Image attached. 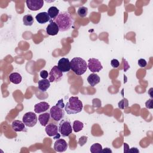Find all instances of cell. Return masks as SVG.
<instances>
[{
    "label": "cell",
    "mask_w": 153,
    "mask_h": 153,
    "mask_svg": "<svg viewBox=\"0 0 153 153\" xmlns=\"http://www.w3.org/2000/svg\"><path fill=\"white\" fill-rule=\"evenodd\" d=\"M9 79L12 83L18 84L21 82L22 77L20 74L17 72H13L9 75Z\"/></svg>",
    "instance_id": "cell-20"
},
{
    "label": "cell",
    "mask_w": 153,
    "mask_h": 153,
    "mask_svg": "<svg viewBox=\"0 0 153 153\" xmlns=\"http://www.w3.org/2000/svg\"><path fill=\"white\" fill-rule=\"evenodd\" d=\"M50 114H49L48 112H45L39 115L38 121H39L42 126H46L50 120Z\"/></svg>",
    "instance_id": "cell-18"
},
{
    "label": "cell",
    "mask_w": 153,
    "mask_h": 153,
    "mask_svg": "<svg viewBox=\"0 0 153 153\" xmlns=\"http://www.w3.org/2000/svg\"><path fill=\"white\" fill-rule=\"evenodd\" d=\"M152 88H151L149 90V91H148V94L150 95V96H151V98L153 97V96H152Z\"/></svg>",
    "instance_id": "cell-36"
},
{
    "label": "cell",
    "mask_w": 153,
    "mask_h": 153,
    "mask_svg": "<svg viewBox=\"0 0 153 153\" xmlns=\"http://www.w3.org/2000/svg\"><path fill=\"white\" fill-rule=\"evenodd\" d=\"M38 88L42 91H45L50 86V82L48 79H42L38 81Z\"/></svg>",
    "instance_id": "cell-19"
},
{
    "label": "cell",
    "mask_w": 153,
    "mask_h": 153,
    "mask_svg": "<svg viewBox=\"0 0 153 153\" xmlns=\"http://www.w3.org/2000/svg\"><path fill=\"white\" fill-rule=\"evenodd\" d=\"M128 152H139V151L137 149V148L133 147V148H131L130 149H129Z\"/></svg>",
    "instance_id": "cell-34"
},
{
    "label": "cell",
    "mask_w": 153,
    "mask_h": 153,
    "mask_svg": "<svg viewBox=\"0 0 153 153\" xmlns=\"http://www.w3.org/2000/svg\"><path fill=\"white\" fill-rule=\"evenodd\" d=\"M88 68L89 70L94 73L100 71L103 69V66L100 62L96 58H90L88 60Z\"/></svg>",
    "instance_id": "cell-8"
},
{
    "label": "cell",
    "mask_w": 153,
    "mask_h": 153,
    "mask_svg": "<svg viewBox=\"0 0 153 153\" xmlns=\"http://www.w3.org/2000/svg\"><path fill=\"white\" fill-rule=\"evenodd\" d=\"M111 65L114 68H117L120 65V62L119 61L117 60V59H114L112 60H111Z\"/></svg>",
    "instance_id": "cell-28"
},
{
    "label": "cell",
    "mask_w": 153,
    "mask_h": 153,
    "mask_svg": "<svg viewBox=\"0 0 153 153\" xmlns=\"http://www.w3.org/2000/svg\"><path fill=\"white\" fill-rule=\"evenodd\" d=\"M100 81V77L97 74L95 73H92L90 74L87 77V81L88 84L92 87H94L97 84H99Z\"/></svg>",
    "instance_id": "cell-17"
},
{
    "label": "cell",
    "mask_w": 153,
    "mask_h": 153,
    "mask_svg": "<svg viewBox=\"0 0 153 153\" xmlns=\"http://www.w3.org/2000/svg\"><path fill=\"white\" fill-rule=\"evenodd\" d=\"M50 108V105L46 102H41L36 103L34 106V111L35 113L40 114L43 112H45Z\"/></svg>",
    "instance_id": "cell-15"
},
{
    "label": "cell",
    "mask_w": 153,
    "mask_h": 153,
    "mask_svg": "<svg viewBox=\"0 0 153 153\" xmlns=\"http://www.w3.org/2000/svg\"><path fill=\"white\" fill-rule=\"evenodd\" d=\"M84 127V124L78 120H75L73 123L72 128L75 132H79L82 130Z\"/></svg>",
    "instance_id": "cell-23"
},
{
    "label": "cell",
    "mask_w": 153,
    "mask_h": 153,
    "mask_svg": "<svg viewBox=\"0 0 153 153\" xmlns=\"http://www.w3.org/2000/svg\"><path fill=\"white\" fill-rule=\"evenodd\" d=\"M87 139H88V137L87 136H81V137H79V139L78 140V143L79 144V145L81 146H83L87 142Z\"/></svg>",
    "instance_id": "cell-27"
},
{
    "label": "cell",
    "mask_w": 153,
    "mask_h": 153,
    "mask_svg": "<svg viewBox=\"0 0 153 153\" xmlns=\"http://www.w3.org/2000/svg\"><path fill=\"white\" fill-rule=\"evenodd\" d=\"M138 65L141 68H144L147 65V62L143 59H140L139 60H138Z\"/></svg>",
    "instance_id": "cell-29"
},
{
    "label": "cell",
    "mask_w": 153,
    "mask_h": 153,
    "mask_svg": "<svg viewBox=\"0 0 153 153\" xmlns=\"http://www.w3.org/2000/svg\"><path fill=\"white\" fill-rule=\"evenodd\" d=\"M23 22L25 26H32L34 22V19L31 14H26L23 17Z\"/></svg>",
    "instance_id": "cell-22"
},
{
    "label": "cell",
    "mask_w": 153,
    "mask_h": 153,
    "mask_svg": "<svg viewBox=\"0 0 153 153\" xmlns=\"http://www.w3.org/2000/svg\"><path fill=\"white\" fill-rule=\"evenodd\" d=\"M102 151V146L100 143H96L90 147V152L91 153H100Z\"/></svg>",
    "instance_id": "cell-24"
},
{
    "label": "cell",
    "mask_w": 153,
    "mask_h": 153,
    "mask_svg": "<svg viewBox=\"0 0 153 153\" xmlns=\"http://www.w3.org/2000/svg\"><path fill=\"white\" fill-rule=\"evenodd\" d=\"M35 19L40 24H44L48 22H52L48 13L47 12H41L38 13L35 16Z\"/></svg>",
    "instance_id": "cell-14"
},
{
    "label": "cell",
    "mask_w": 153,
    "mask_h": 153,
    "mask_svg": "<svg viewBox=\"0 0 153 153\" xmlns=\"http://www.w3.org/2000/svg\"><path fill=\"white\" fill-rule=\"evenodd\" d=\"M27 8L31 11H38L44 5L43 0H27L26 1Z\"/></svg>",
    "instance_id": "cell-10"
},
{
    "label": "cell",
    "mask_w": 153,
    "mask_h": 153,
    "mask_svg": "<svg viewBox=\"0 0 153 153\" xmlns=\"http://www.w3.org/2000/svg\"><path fill=\"white\" fill-rule=\"evenodd\" d=\"M71 69L77 75L84 74L87 69V62L82 58L76 57L71 61Z\"/></svg>",
    "instance_id": "cell-3"
},
{
    "label": "cell",
    "mask_w": 153,
    "mask_h": 153,
    "mask_svg": "<svg viewBox=\"0 0 153 153\" xmlns=\"http://www.w3.org/2000/svg\"><path fill=\"white\" fill-rule=\"evenodd\" d=\"M83 108V105L77 96H72L65 105V110L68 114H75L80 112Z\"/></svg>",
    "instance_id": "cell-2"
},
{
    "label": "cell",
    "mask_w": 153,
    "mask_h": 153,
    "mask_svg": "<svg viewBox=\"0 0 153 153\" xmlns=\"http://www.w3.org/2000/svg\"><path fill=\"white\" fill-rule=\"evenodd\" d=\"M22 120L26 126L29 127H32L36 124L38 118L36 115L35 113L33 112H28L24 114L22 118Z\"/></svg>",
    "instance_id": "cell-5"
},
{
    "label": "cell",
    "mask_w": 153,
    "mask_h": 153,
    "mask_svg": "<svg viewBox=\"0 0 153 153\" xmlns=\"http://www.w3.org/2000/svg\"><path fill=\"white\" fill-rule=\"evenodd\" d=\"M72 128L69 120H62L59 123V131L63 137L68 136L72 132Z\"/></svg>",
    "instance_id": "cell-4"
},
{
    "label": "cell",
    "mask_w": 153,
    "mask_h": 153,
    "mask_svg": "<svg viewBox=\"0 0 153 153\" xmlns=\"http://www.w3.org/2000/svg\"><path fill=\"white\" fill-rule=\"evenodd\" d=\"M118 108L121 109H124L128 106V101L127 99L124 98L118 103Z\"/></svg>",
    "instance_id": "cell-26"
},
{
    "label": "cell",
    "mask_w": 153,
    "mask_h": 153,
    "mask_svg": "<svg viewBox=\"0 0 153 153\" xmlns=\"http://www.w3.org/2000/svg\"><path fill=\"white\" fill-rule=\"evenodd\" d=\"M48 76V80L50 82H58L62 78L63 72L59 69L57 66H54L51 68Z\"/></svg>",
    "instance_id": "cell-7"
},
{
    "label": "cell",
    "mask_w": 153,
    "mask_h": 153,
    "mask_svg": "<svg viewBox=\"0 0 153 153\" xmlns=\"http://www.w3.org/2000/svg\"><path fill=\"white\" fill-rule=\"evenodd\" d=\"M56 105L60 106V107L62 108H65V104L63 103V100H59V102H57V103L56 104Z\"/></svg>",
    "instance_id": "cell-32"
},
{
    "label": "cell",
    "mask_w": 153,
    "mask_h": 153,
    "mask_svg": "<svg viewBox=\"0 0 153 153\" xmlns=\"http://www.w3.org/2000/svg\"><path fill=\"white\" fill-rule=\"evenodd\" d=\"M40 76L42 78V79H47V78L49 74H48V72L45 70H42L40 72Z\"/></svg>",
    "instance_id": "cell-30"
},
{
    "label": "cell",
    "mask_w": 153,
    "mask_h": 153,
    "mask_svg": "<svg viewBox=\"0 0 153 153\" xmlns=\"http://www.w3.org/2000/svg\"><path fill=\"white\" fill-rule=\"evenodd\" d=\"M68 148V143L63 139H57L54 144V149L56 151L62 152L66 151Z\"/></svg>",
    "instance_id": "cell-12"
},
{
    "label": "cell",
    "mask_w": 153,
    "mask_h": 153,
    "mask_svg": "<svg viewBox=\"0 0 153 153\" xmlns=\"http://www.w3.org/2000/svg\"><path fill=\"white\" fill-rule=\"evenodd\" d=\"M50 114L53 120L56 121H59L64 117L65 111L63 108L56 105L51 107L50 111Z\"/></svg>",
    "instance_id": "cell-6"
},
{
    "label": "cell",
    "mask_w": 153,
    "mask_h": 153,
    "mask_svg": "<svg viewBox=\"0 0 153 153\" xmlns=\"http://www.w3.org/2000/svg\"><path fill=\"white\" fill-rule=\"evenodd\" d=\"M57 25L59 30L65 32L68 30L74 24V19L71 14L68 11H62L59 13L57 17L54 20Z\"/></svg>",
    "instance_id": "cell-1"
},
{
    "label": "cell",
    "mask_w": 153,
    "mask_h": 153,
    "mask_svg": "<svg viewBox=\"0 0 153 153\" xmlns=\"http://www.w3.org/2000/svg\"><path fill=\"white\" fill-rule=\"evenodd\" d=\"M25 124L24 123L20 120H14L13 121L11 124V127L13 130L15 131H26V127Z\"/></svg>",
    "instance_id": "cell-16"
},
{
    "label": "cell",
    "mask_w": 153,
    "mask_h": 153,
    "mask_svg": "<svg viewBox=\"0 0 153 153\" xmlns=\"http://www.w3.org/2000/svg\"><path fill=\"white\" fill-rule=\"evenodd\" d=\"M77 14L80 17H85L88 14V8L84 6L80 7L78 9Z\"/></svg>",
    "instance_id": "cell-25"
},
{
    "label": "cell",
    "mask_w": 153,
    "mask_h": 153,
    "mask_svg": "<svg viewBox=\"0 0 153 153\" xmlns=\"http://www.w3.org/2000/svg\"><path fill=\"white\" fill-rule=\"evenodd\" d=\"M145 106L148 109H152L153 108V105H152V99H148L146 103H145Z\"/></svg>",
    "instance_id": "cell-31"
},
{
    "label": "cell",
    "mask_w": 153,
    "mask_h": 153,
    "mask_svg": "<svg viewBox=\"0 0 153 153\" xmlns=\"http://www.w3.org/2000/svg\"><path fill=\"white\" fill-rule=\"evenodd\" d=\"M59 32V28L55 22L52 21L46 27V32L51 36L56 35Z\"/></svg>",
    "instance_id": "cell-13"
},
{
    "label": "cell",
    "mask_w": 153,
    "mask_h": 153,
    "mask_svg": "<svg viewBox=\"0 0 153 153\" xmlns=\"http://www.w3.org/2000/svg\"><path fill=\"white\" fill-rule=\"evenodd\" d=\"M129 151V146L126 143H124V152H128Z\"/></svg>",
    "instance_id": "cell-33"
},
{
    "label": "cell",
    "mask_w": 153,
    "mask_h": 153,
    "mask_svg": "<svg viewBox=\"0 0 153 153\" xmlns=\"http://www.w3.org/2000/svg\"><path fill=\"white\" fill-rule=\"evenodd\" d=\"M102 152H105V153H109V152H112V150L110 149L109 148H105L104 149H102Z\"/></svg>",
    "instance_id": "cell-35"
},
{
    "label": "cell",
    "mask_w": 153,
    "mask_h": 153,
    "mask_svg": "<svg viewBox=\"0 0 153 153\" xmlns=\"http://www.w3.org/2000/svg\"><path fill=\"white\" fill-rule=\"evenodd\" d=\"M45 130L47 134L50 137L53 136L54 139L60 138V135L59 133V127L56 124L50 123L45 126Z\"/></svg>",
    "instance_id": "cell-9"
},
{
    "label": "cell",
    "mask_w": 153,
    "mask_h": 153,
    "mask_svg": "<svg viewBox=\"0 0 153 153\" xmlns=\"http://www.w3.org/2000/svg\"><path fill=\"white\" fill-rule=\"evenodd\" d=\"M47 13L51 19L55 20L59 14V10L56 7L52 6L48 8Z\"/></svg>",
    "instance_id": "cell-21"
},
{
    "label": "cell",
    "mask_w": 153,
    "mask_h": 153,
    "mask_svg": "<svg viewBox=\"0 0 153 153\" xmlns=\"http://www.w3.org/2000/svg\"><path fill=\"white\" fill-rule=\"evenodd\" d=\"M57 66L62 72H67L71 69V62L69 59L62 57L59 60Z\"/></svg>",
    "instance_id": "cell-11"
}]
</instances>
